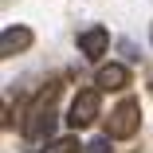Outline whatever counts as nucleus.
<instances>
[{
	"instance_id": "1",
	"label": "nucleus",
	"mask_w": 153,
	"mask_h": 153,
	"mask_svg": "<svg viewBox=\"0 0 153 153\" xmlns=\"http://www.w3.org/2000/svg\"><path fill=\"white\" fill-rule=\"evenodd\" d=\"M55 94H59V82H51L32 102V110H27V118H24V137L32 141L36 153H39V141H47L51 130H55Z\"/></svg>"
},
{
	"instance_id": "8",
	"label": "nucleus",
	"mask_w": 153,
	"mask_h": 153,
	"mask_svg": "<svg viewBox=\"0 0 153 153\" xmlns=\"http://www.w3.org/2000/svg\"><path fill=\"white\" fill-rule=\"evenodd\" d=\"M86 153H110V137L102 134L98 141H90V149H86Z\"/></svg>"
},
{
	"instance_id": "5",
	"label": "nucleus",
	"mask_w": 153,
	"mask_h": 153,
	"mask_svg": "<svg viewBox=\"0 0 153 153\" xmlns=\"http://www.w3.org/2000/svg\"><path fill=\"white\" fill-rule=\"evenodd\" d=\"M106 47H110V32H106V27H90V32L79 36V51H82L86 59H102Z\"/></svg>"
},
{
	"instance_id": "7",
	"label": "nucleus",
	"mask_w": 153,
	"mask_h": 153,
	"mask_svg": "<svg viewBox=\"0 0 153 153\" xmlns=\"http://www.w3.org/2000/svg\"><path fill=\"white\" fill-rule=\"evenodd\" d=\"M39 153H86V149H82L79 137H59V141H51V145L39 149Z\"/></svg>"
},
{
	"instance_id": "6",
	"label": "nucleus",
	"mask_w": 153,
	"mask_h": 153,
	"mask_svg": "<svg viewBox=\"0 0 153 153\" xmlns=\"http://www.w3.org/2000/svg\"><path fill=\"white\" fill-rule=\"evenodd\" d=\"M94 82H98V90H122V86L130 82V67H122V63H102L98 75H94Z\"/></svg>"
},
{
	"instance_id": "3",
	"label": "nucleus",
	"mask_w": 153,
	"mask_h": 153,
	"mask_svg": "<svg viewBox=\"0 0 153 153\" xmlns=\"http://www.w3.org/2000/svg\"><path fill=\"white\" fill-rule=\"evenodd\" d=\"M137 126H141V106H137L134 98H126V102H118V106L110 110V118H106V137H114V141L134 137Z\"/></svg>"
},
{
	"instance_id": "2",
	"label": "nucleus",
	"mask_w": 153,
	"mask_h": 153,
	"mask_svg": "<svg viewBox=\"0 0 153 153\" xmlns=\"http://www.w3.org/2000/svg\"><path fill=\"white\" fill-rule=\"evenodd\" d=\"M102 114V90L98 86H86L79 90V94L71 98V110H67V126L71 130H86V126H94Z\"/></svg>"
},
{
	"instance_id": "4",
	"label": "nucleus",
	"mask_w": 153,
	"mask_h": 153,
	"mask_svg": "<svg viewBox=\"0 0 153 153\" xmlns=\"http://www.w3.org/2000/svg\"><path fill=\"white\" fill-rule=\"evenodd\" d=\"M32 27H4V36H0V55L4 59H12V55H20V51H27L32 47Z\"/></svg>"
}]
</instances>
